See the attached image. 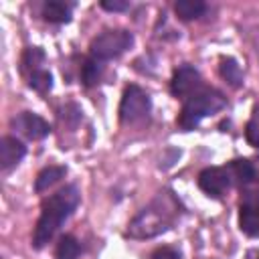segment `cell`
Masks as SVG:
<instances>
[{
  "label": "cell",
  "instance_id": "cell-1",
  "mask_svg": "<svg viewBox=\"0 0 259 259\" xmlns=\"http://www.w3.org/2000/svg\"><path fill=\"white\" fill-rule=\"evenodd\" d=\"M79 198H81L79 188L75 184H67L42 202V212H40L34 233H32L34 249H42L55 237V233L61 229V225L75 212Z\"/></svg>",
  "mask_w": 259,
  "mask_h": 259
},
{
  "label": "cell",
  "instance_id": "cell-2",
  "mask_svg": "<svg viewBox=\"0 0 259 259\" xmlns=\"http://www.w3.org/2000/svg\"><path fill=\"white\" fill-rule=\"evenodd\" d=\"M176 202L168 194H160L150 206L142 208L127 225V235L134 239H150L172 227L176 214Z\"/></svg>",
  "mask_w": 259,
  "mask_h": 259
},
{
  "label": "cell",
  "instance_id": "cell-3",
  "mask_svg": "<svg viewBox=\"0 0 259 259\" xmlns=\"http://www.w3.org/2000/svg\"><path fill=\"white\" fill-rule=\"evenodd\" d=\"M225 105H227V99L217 89H206V91L194 93L182 105L180 115H178V125L182 130H194L204 117L221 111Z\"/></svg>",
  "mask_w": 259,
  "mask_h": 259
},
{
  "label": "cell",
  "instance_id": "cell-4",
  "mask_svg": "<svg viewBox=\"0 0 259 259\" xmlns=\"http://www.w3.org/2000/svg\"><path fill=\"white\" fill-rule=\"evenodd\" d=\"M132 42H134V36L127 30H105L93 38L89 51H91L93 59L109 61V59H115L121 53H125L132 47Z\"/></svg>",
  "mask_w": 259,
  "mask_h": 259
},
{
  "label": "cell",
  "instance_id": "cell-5",
  "mask_svg": "<svg viewBox=\"0 0 259 259\" xmlns=\"http://www.w3.org/2000/svg\"><path fill=\"white\" fill-rule=\"evenodd\" d=\"M150 107H152L150 95L138 85H127L119 103V119L123 123H138L144 117H148Z\"/></svg>",
  "mask_w": 259,
  "mask_h": 259
},
{
  "label": "cell",
  "instance_id": "cell-6",
  "mask_svg": "<svg viewBox=\"0 0 259 259\" xmlns=\"http://www.w3.org/2000/svg\"><path fill=\"white\" fill-rule=\"evenodd\" d=\"M233 184V176L229 168L223 166H210L204 168L198 174V186L202 192H206L208 196H221L225 194Z\"/></svg>",
  "mask_w": 259,
  "mask_h": 259
},
{
  "label": "cell",
  "instance_id": "cell-7",
  "mask_svg": "<svg viewBox=\"0 0 259 259\" xmlns=\"http://www.w3.org/2000/svg\"><path fill=\"white\" fill-rule=\"evenodd\" d=\"M239 227L249 237H259V192L245 190L239 208Z\"/></svg>",
  "mask_w": 259,
  "mask_h": 259
},
{
  "label": "cell",
  "instance_id": "cell-8",
  "mask_svg": "<svg viewBox=\"0 0 259 259\" xmlns=\"http://www.w3.org/2000/svg\"><path fill=\"white\" fill-rule=\"evenodd\" d=\"M10 123H12V127H14L20 136H24V138H28V140H42V138L49 136V132H51L49 121L42 119L40 115L32 113V111H22V113H18Z\"/></svg>",
  "mask_w": 259,
  "mask_h": 259
},
{
  "label": "cell",
  "instance_id": "cell-9",
  "mask_svg": "<svg viewBox=\"0 0 259 259\" xmlns=\"http://www.w3.org/2000/svg\"><path fill=\"white\" fill-rule=\"evenodd\" d=\"M200 85V75L194 67L190 65H182L174 71L172 81H170V91L174 97H186L190 95L196 87Z\"/></svg>",
  "mask_w": 259,
  "mask_h": 259
},
{
  "label": "cell",
  "instance_id": "cell-10",
  "mask_svg": "<svg viewBox=\"0 0 259 259\" xmlns=\"http://www.w3.org/2000/svg\"><path fill=\"white\" fill-rule=\"evenodd\" d=\"M229 170H231L233 180H237L239 186L245 190L259 184V160L239 158V160H233L229 164Z\"/></svg>",
  "mask_w": 259,
  "mask_h": 259
},
{
  "label": "cell",
  "instance_id": "cell-11",
  "mask_svg": "<svg viewBox=\"0 0 259 259\" xmlns=\"http://www.w3.org/2000/svg\"><path fill=\"white\" fill-rule=\"evenodd\" d=\"M26 154V146L12 138V136H4L0 140V168L2 170H8L12 166H16Z\"/></svg>",
  "mask_w": 259,
  "mask_h": 259
},
{
  "label": "cell",
  "instance_id": "cell-12",
  "mask_svg": "<svg viewBox=\"0 0 259 259\" xmlns=\"http://www.w3.org/2000/svg\"><path fill=\"white\" fill-rule=\"evenodd\" d=\"M67 174V168L65 166H47L38 172V176L34 178V190L36 192H45L49 190L53 184H57L63 176Z\"/></svg>",
  "mask_w": 259,
  "mask_h": 259
},
{
  "label": "cell",
  "instance_id": "cell-13",
  "mask_svg": "<svg viewBox=\"0 0 259 259\" xmlns=\"http://www.w3.org/2000/svg\"><path fill=\"white\" fill-rule=\"evenodd\" d=\"M42 16L49 22H69L71 20V6L61 0H49L42 6Z\"/></svg>",
  "mask_w": 259,
  "mask_h": 259
},
{
  "label": "cell",
  "instance_id": "cell-14",
  "mask_svg": "<svg viewBox=\"0 0 259 259\" xmlns=\"http://www.w3.org/2000/svg\"><path fill=\"white\" fill-rule=\"evenodd\" d=\"M174 10L182 20H192L202 16V12L206 10V4L202 0H178L174 4Z\"/></svg>",
  "mask_w": 259,
  "mask_h": 259
},
{
  "label": "cell",
  "instance_id": "cell-15",
  "mask_svg": "<svg viewBox=\"0 0 259 259\" xmlns=\"http://www.w3.org/2000/svg\"><path fill=\"white\" fill-rule=\"evenodd\" d=\"M219 73L221 77L231 85V87H241L243 85V73H241V67L237 65L235 59H223L221 65H219Z\"/></svg>",
  "mask_w": 259,
  "mask_h": 259
},
{
  "label": "cell",
  "instance_id": "cell-16",
  "mask_svg": "<svg viewBox=\"0 0 259 259\" xmlns=\"http://www.w3.org/2000/svg\"><path fill=\"white\" fill-rule=\"evenodd\" d=\"M81 253V245L75 237L71 235H65L59 239L57 243V249H55V257L57 259H77Z\"/></svg>",
  "mask_w": 259,
  "mask_h": 259
},
{
  "label": "cell",
  "instance_id": "cell-17",
  "mask_svg": "<svg viewBox=\"0 0 259 259\" xmlns=\"http://www.w3.org/2000/svg\"><path fill=\"white\" fill-rule=\"evenodd\" d=\"M101 75H103V65H101V61H97V59H87V61L83 63V67H81V81H83L87 87L95 85V83L101 79Z\"/></svg>",
  "mask_w": 259,
  "mask_h": 259
},
{
  "label": "cell",
  "instance_id": "cell-18",
  "mask_svg": "<svg viewBox=\"0 0 259 259\" xmlns=\"http://www.w3.org/2000/svg\"><path fill=\"white\" fill-rule=\"evenodd\" d=\"M42 61H45V53L38 47H28L24 51V55H22L20 65H22V71H30V75H32V73L40 71Z\"/></svg>",
  "mask_w": 259,
  "mask_h": 259
},
{
  "label": "cell",
  "instance_id": "cell-19",
  "mask_svg": "<svg viewBox=\"0 0 259 259\" xmlns=\"http://www.w3.org/2000/svg\"><path fill=\"white\" fill-rule=\"evenodd\" d=\"M28 85H30L34 91H38V93H47V91L53 87V75H51L49 71L40 69V71H36V73H32V75L28 77Z\"/></svg>",
  "mask_w": 259,
  "mask_h": 259
},
{
  "label": "cell",
  "instance_id": "cell-20",
  "mask_svg": "<svg viewBox=\"0 0 259 259\" xmlns=\"http://www.w3.org/2000/svg\"><path fill=\"white\" fill-rule=\"evenodd\" d=\"M245 138L251 146L259 148V105L253 109L249 121H247V127H245Z\"/></svg>",
  "mask_w": 259,
  "mask_h": 259
},
{
  "label": "cell",
  "instance_id": "cell-21",
  "mask_svg": "<svg viewBox=\"0 0 259 259\" xmlns=\"http://www.w3.org/2000/svg\"><path fill=\"white\" fill-rule=\"evenodd\" d=\"M127 6H130L127 0H101V8L109 12H121V10H127Z\"/></svg>",
  "mask_w": 259,
  "mask_h": 259
},
{
  "label": "cell",
  "instance_id": "cell-22",
  "mask_svg": "<svg viewBox=\"0 0 259 259\" xmlns=\"http://www.w3.org/2000/svg\"><path fill=\"white\" fill-rule=\"evenodd\" d=\"M152 259H180V253L172 247H160L152 253Z\"/></svg>",
  "mask_w": 259,
  "mask_h": 259
},
{
  "label": "cell",
  "instance_id": "cell-23",
  "mask_svg": "<svg viewBox=\"0 0 259 259\" xmlns=\"http://www.w3.org/2000/svg\"><path fill=\"white\" fill-rule=\"evenodd\" d=\"M255 51H257V57H259V45H257V49H255Z\"/></svg>",
  "mask_w": 259,
  "mask_h": 259
}]
</instances>
